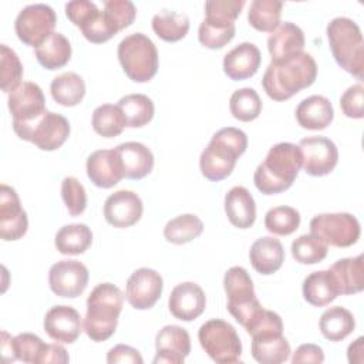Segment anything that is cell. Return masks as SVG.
<instances>
[{"mask_svg":"<svg viewBox=\"0 0 364 364\" xmlns=\"http://www.w3.org/2000/svg\"><path fill=\"white\" fill-rule=\"evenodd\" d=\"M323 361H324V353H323L321 347H318L317 344H311V343L299 346L291 357L293 364H299V363L320 364Z\"/></svg>","mask_w":364,"mask_h":364,"instance_id":"obj_52","label":"cell"},{"mask_svg":"<svg viewBox=\"0 0 364 364\" xmlns=\"http://www.w3.org/2000/svg\"><path fill=\"white\" fill-rule=\"evenodd\" d=\"M252 357L260 364H280L289 360L291 348L283 333L267 331L252 336Z\"/></svg>","mask_w":364,"mask_h":364,"instance_id":"obj_25","label":"cell"},{"mask_svg":"<svg viewBox=\"0 0 364 364\" xmlns=\"http://www.w3.org/2000/svg\"><path fill=\"white\" fill-rule=\"evenodd\" d=\"M155 348L154 364H182L191 353L189 333L175 324L165 326L155 337Z\"/></svg>","mask_w":364,"mask_h":364,"instance_id":"obj_18","label":"cell"},{"mask_svg":"<svg viewBox=\"0 0 364 364\" xmlns=\"http://www.w3.org/2000/svg\"><path fill=\"white\" fill-rule=\"evenodd\" d=\"M246 148L247 136L242 129L235 127L219 129L200 154L199 168L202 175L213 182L226 179Z\"/></svg>","mask_w":364,"mask_h":364,"instance_id":"obj_3","label":"cell"},{"mask_svg":"<svg viewBox=\"0 0 364 364\" xmlns=\"http://www.w3.org/2000/svg\"><path fill=\"white\" fill-rule=\"evenodd\" d=\"M124 294L112 283L97 284L87 299L84 331L92 341L108 340L117 328Z\"/></svg>","mask_w":364,"mask_h":364,"instance_id":"obj_4","label":"cell"},{"mask_svg":"<svg viewBox=\"0 0 364 364\" xmlns=\"http://www.w3.org/2000/svg\"><path fill=\"white\" fill-rule=\"evenodd\" d=\"M50 92L57 104L63 107H75L85 95V82L77 73H63L53 78Z\"/></svg>","mask_w":364,"mask_h":364,"instance_id":"obj_33","label":"cell"},{"mask_svg":"<svg viewBox=\"0 0 364 364\" xmlns=\"http://www.w3.org/2000/svg\"><path fill=\"white\" fill-rule=\"evenodd\" d=\"M118 60L125 75L135 82H148L158 71L159 57L154 41L144 33H132L118 44Z\"/></svg>","mask_w":364,"mask_h":364,"instance_id":"obj_6","label":"cell"},{"mask_svg":"<svg viewBox=\"0 0 364 364\" xmlns=\"http://www.w3.org/2000/svg\"><path fill=\"white\" fill-rule=\"evenodd\" d=\"M107 363L108 364H117V363L142 364L144 358L141 357V354L136 348H134L131 346H127V344H117L108 351Z\"/></svg>","mask_w":364,"mask_h":364,"instance_id":"obj_51","label":"cell"},{"mask_svg":"<svg viewBox=\"0 0 364 364\" xmlns=\"http://www.w3.org/2000/svg\"><path fill=\"white\" fill-rule=\"evenodd\" d=\"M91 125L98 135L104 138H114L124 131L127 121L118 105L102 104L94 109Z\"/></svg>","mask_w":364,"mask_h":364,"instance_id":"obj_38","label":"cell"},{"mask_svg":"<svg viewBox=\"0 0 364 364\" xmlns=\"http://www.w3.org/2000/svg\"><path fill=\"white\" fill-rule=\"evenodd\" d=\"M340 108L348 118L361 119L364 117V85L361 82L348 87L340 97Z\"/></svg>","mask_w":364,"mask_h":364,"instance_id":"obj_49","label":"cell"},{"mask_svg":"<svg viewBox=\"0 0 364 364\" xmlns=\"http://www.w3.org/2000/svg\"><path fill=\"white\" fill-rule=\"evenodd\" d=\"M189 17L183 13L162 10L152 17V30L164 41L176 43L189 31Z\"/></svg>","mask_w":364,"mask_h":364,"instance_id":"obj_35","label":"cell"},{"mask_svg":"<svg viewBox=\"0 0 364 364\" xmlns=\"http://www.w3.org/2000/svg\"><path fill=\"white\" fill-rule=\"evenodd\" d=\"M203 232V222L192 213L179 215L171 219L164 228V236L173 245H185L192 242Z\"/></svg>","mask_w":364,"mask_h":364,"instance_id":"obj_39","label":"cell"},{"mask_svg":"<svg viewBox=\"0 0 364 364\" xmlns=\"http://www.w3.org/2000/svg\"><path fill=\"white\" fill-rule=\"evenodd\" d=\"M363 343H364V338L363 337H358L354 343H351L348 346V350H347V357H348V361L350 363H354V364H361L364 361V347H363Z\"/></svg>","mask_w":364,"mask_h":364,"instance_id":"obj_54","label":"cell"},{"mask_svg":"<svg viewBox=\"0 0 364 364\" xmlns=\"http://www.w3.org/2000/svg\"><path fill=\"white\" fill-rule=\"evenodd\" d=\"M28 228L26 210L21 208L17 192L3 183L0 186V236L4 242L21 239Z\"/></svg>","mask_w":364,"mask_h":364,"instance_id":"obj_16","label":"cell"},{"mask_svg":"<svg viewBox=\"0 0 364 364\" xmlns=\"http://www.w3.org/2000/svg\"><path fill=\"white\" fill-rule=\"evenodd\" d=\"M229 109L233 118L242 122H250L260 115L262 100L253 88L245 87V88L236 90L230 95Z\"/></svg>","mask_w":364,"mask_h":364,"instance_id":"obj_42","label":"cell"},{"mask_svg":"<svg viewBox=\"0 0 364 364\" xmlns=\"http://www.w3.org/2000/svg\"><path fill=\"white\" fill-rule=\"evenodd\" d=\"M223 287L228 296V311L247 330L263 311L262 304L256 299L252 277L246 269L233 266L225 273Z\"/></svg>","mask_w":364,"mask_h":364,"instance_id":"obj_7","label":"cell"},{"mask_svg":"<svg viewBox=\"0 0 364 364\" xmlns=\"http://www.w3.org/2000/svg\"><path fill=\"white\" fill-rule=\"evenodd\" d=\"M310 232L330 246L350 247L357 243L361 228L357 218L351 213H320L310 220Z\"/></svg>","mask_w":364,"mask_h":364,"instance_id":"obj_10","label":"cell"},{"mask_svg":"<svg viewBox=\"0 0 364 364\" xmlns=\"http://www.w3.org/2000/svg\"><path fill=\"white\" fill-rule=\"evenodd\" d=\"M235 33H236L235 26L228 28H216L209 26L205 20H202L198 30V38L203 47L210 50H218L225 47L228 43H230L232 38L235 37Z\"/></svg>","mask_w":364,"mask_h":364,"instance_id":"obj_47","label":"cell"},{"mask_svg":"<svg viewBox=\"0 0 364 364\" xmlns=\"http://www.w3.org/2000/svg\"><path fill=\"white\" fill-rule=\"evenodd\" d=\"M266 229L277 236H289L300 226V213L291 206H276L267 210L264 216Z\"/></svg>","mask_w":364,"mask_h":364,"instance_id":"obj_43","label":"cell"},{"mask_svg":"<svg viewBox=\"0 0 364 364\" xmlns=\"http://www.w3.org/2000/svg\"><path fill=\"white\" fill-rule=\"evenodd\" d=\"M43 327L50 338L63 344L74 343L82 331L80 313L64 304L54 306L46 313Z\"/></svg>","mask_w":364,"mask_h":364,"instance_id":"obj_19","label":"cell"},{"mask_svg":"<svg viewBox=\"0 0 364 364\" xmlns=\"http://www.w3.org/2000/svg\"><path fill=\"white\" fill-rule=\"evenodd\" d=\"M225 213L229 222L239 229L253 226L256 220V203L245 186H233L225 195Z\"/></svg>","mask_w":364,"mask_h":364,"instance_id":"obj_28","label":"cell"},{"mask_svg":"<svg viewBox=\"0 0 364 364\" xmlns=\"http://www.w3.org/2000/svg\"><path fill=\"white\" fill-rule=\"evenodd\" d=\"M283 3L279 0H253L249 7V24L262 33H272L280 24Z\"/></svg>","mask_w":364,"mask_h":364,"instance_id":"obj_36","label":"cell"},{"mask_svg":"<svg viewBox=\"0 0 364 364\" xmlns=\"http://www.w3.org/2000/svg\"><path fill=\"white\" fill-rule=\"evenodd\" d=\"M260 50L249 41L237 44L223 57V73L233 81L253 77L260 67Z\"/></svg>","mask_w":364,"mask_h":364,"instance_id":"obj_23","label":"cell"},{"mask_svg":"<svg viewBox=\"0 0 364 364\" xmlns=\"http://www.w3.org/2000/svg\"><path fill=\"white\" fill-rule=\"evenodd\" d=\"M115 151L121 159L125 178L142 179L152 172L154 155L144 144L129 141L115 146Z\"/></svg>","mask_w":364,"mask_h":364,"instance_id":"obj_24","label":"cell"},{"mask_svg":"<svg viewBox=\"0 0 364 364\" xmlns=\"http://www.w3.org/2000/svg\"><path fill=\"white\" fill-rule=\"evenodd\" d=\"M318 327L324 338L336 343L344 340L354 331L355 320L353 313L346 307L333 306L321 314Z\"/></svg>","mask_w":364,"mask_h":364,"instance_id":"obj_32","label":"cell"},{"mask_svg":"<svg viewBox=\"0 0 364 364\" xmlns=\"http://www.w3.org/2000/svg\"><path fill=\"white\" fill-rule=\"evenodd\" d=\"M55 23V11L48 4L37 3L20 10L14 21V30L23 44L37 48L54 33Z\"/></svg>","mask_w":364,"mask_h":364,"instance_id":"obj_11","label":"cell"},{"mask_svg":"<svg viewBox=\"0 0 364 364\" xmlns=\"http://www.w3.org/2000/svg\"><path fill=\"white\" fill-rule=\"evenodd\" d=\"M162 276L149 267L136 269L127 280L125 299L136 310H148L156 304L162 294Z\"/></svg>","mask_w":364,"mask_h":364,"instance_id":"obj_15","label":"cell"},{"mask_svg":"<svg viewBox=\"0 0 364 364\" xmlns=\"http://www.w3.org/2000/svg\"><path fill=\"white\" fill-rule=\"evenodd\" d=\"M70 361V357H68V353L67 350L60 346V344H46L40 358H38V364H48V363H53V364H65Z\"/></svg>","mask_w":364,"mask_h":364,"instance_id":"obj_53","label":"cell"},{"mask_svg":"<svg viewBox=\"0 0 364 364\" xmlns=\"http://www.w3.org/2000/svg\"><path fill=\"white\" fill-rule=\"evenodd\" d=\"M21 77H23V64H21L18 55L9 46L1 44L0 46L1 90L4 92L10 94L14 88H17L21 84Z\"/></svg>","mask_w":364,"mask_h":364,"instance_id":"obj_44","label":"cell"},{"mask_svg":"<svg viewBox=\"0 0 364 364\" xmlns=\"http://www.w3.org/2000/svg\"><path fill=\"white\" fill-rule=\"evenodd\" d=\"M1 354L6 363H11L17 360L13 348V337H10L6 331H1Z\"/></svg>","mask_w":364,"mask_h":364,"instance_id":"obj_55","label":"cell"},{"mask_svg":"<svg viewBox=\"0 0 364 364\" xmlns=\"http://www.w3.org/2000/svg\"><path fill=\"white\" fill-rule=\"evenodd\" d=\"M144 205L138 193L127 189L111 193L104 203L105 220L119 229L134 226L142 216Z\"/></svg>","mask_w":364,"mask_h":364,"instance_id":"obj_17","label":"cell"},{"mask_svg":"<svg viewBox=\"0 0 364 364\" xmlns=\"http://www.w3.org/2000/svg\"><path fill=\"white\" fill-rule=\"evenodd\" d=\"M249 259L253 269L260 274L276 273L284 262V249L279 239L272 236L259 237L249 250Z\"/></svg>","mask_w":364,"mask_h":364,"instance_id":"obj_27","label":"cell"},{"mask_svg":"<svg viewBox=\"0 0 364 364\" xmlns=\"http://www.w3.org/2000/svg\"><path fill=\"white\" fill-rule=\"evenodd\" d=\"M168 307L175 318L182 321H192L205 311V291L199 284L193 282L179 283L171 291Z\"/></svg>","mask_w":364,"mask_h":364,"instance_id":"obj_20","label":"cell"},{"mask_svg":"<svg viewBox=\"0 0 364 364\" xmlns=\"http://www.w3.org/2000/svg\"><path fill=\"white\" fill-rule=\"evenodd\" d=\"M7 104L13 117V129L30 125L47 112L43 90L31 81H24L14 88L9 94Z\"/></svg>","mask_w":364,"mask_h":364,"instance_id":"obj_12","label":"cell"},{"mask_svg":"<svg viewBox=\"0 0 364 364\" xmlns=\"http://www.w3.org/2000/svg\"><path fill=\"white\" fill-rule=\"evenodd\" d=\"M127 121L129 128H141L146 125L155 114L154 102L144 94H128L122 97L117 104Z\"/></svg>","mask_w":364,"mask_h":364,"instance_id":"obj_37","label":"cell"},{"mask_svg":"<svg viewBox=\"0 0 364 364\" xmlns=\"http://www.w3.org/2000/svg\"><path fill=\"white\" fill-rule=\"evenodd\" d=\"M17 136L34 144L41 151L58 149L70 135V122L57 112L47 111L33 124L14 128Z\"/></svg>","mask_w":364,"mask_h":364,"instance_id":"obj_9","label":"cell"},{"mask_svg":"<svg viewBox=\"0 0 364 364\" xmlns=\"http://www.w3.org/2000/svg\"><path fill=\"white\" fill-rule=\"evenodd\" d=\"M36 57L46 70L63 68L71 58V44L64 34L54 31L36 48Z\"/></svg>","mask_w":364,"mask_h":364,"instance_id":"obj_31","label":"cell"},{"mask_svg":"<svg viewBox=\"0 0 364 364\" xmlns=\"http://www.w3.org/2000/svg\"><path fill=\"white\" fill-rule=\"evenodd\" d=\"M198 340L203 351L219 364L240 361L242 341L235 327L225 320L212 318L205 321L199 331Z\"/></svg>","mask_w":364,"mask_h":364,"instance_id":"obj_8","label":"cell"},{"mask_svg":"<svg viewBox=\"0 0 364 364\" xmlns=\"http://www.w3.org/2000/svg\"><path fill=\"white\" fill-rule=\"evenodd\" d=\"M87 176L90 181L102 189L115 186L124 176L121 159L114 149H98L94 151L85 164Z\"/></svg>","mask_w":364,"mask_h":364,"instance_id":"obj_21","label":"cell"},{"mask_svg":"<svg viewBox=\"0 0 364 364\" xmlns=\"http://www.w3.org/2000/svg\"><path fill=\"white\" fill-rule=\"evenodd\" d=\"M301 291L304 300L314 307L327 306L340 294L328 270H317L310 273L303 282Z\"/></svg>","mask_w":364,"mask_h":364,"instance_id":"obj_30","label":"cell"},{"mask_svg":"<svg viewBox=\"0 0 364 364\" xmlns=\"http://www.w3.org/2000/svg\"><path fill=\"white\" fill-rule=\"evenodd\" d=\"M88 269L78 260L64 259L54 263L48 272L50 290L64 299H75L88 284Z\"/></svg>","mask_w":364,"mask_h":364,"instance_id":"obj_13","label":"cell"},{"mask_svg":"<svg viewBox=\"0 0 364 364\" xmlns=\"http://www.w3.org/2000/svg\"><path fill=\"white\" fill-rule=\"evenodd\" d=\"M327 38L336 63L357 80H363L364 41L358 24L348 17H336L327 24Z\"/></svg>","mask_w":364,"mask_h":364,"instance_id":"obj_5","label":"cell"},{"mask_svg":"<svg viewBox=\"0 0 364 364\" xmlns=\"http://www.w3.org/2000/svg\"><path fill=\"white\" fill-rule=\"evenodd\" d=\"M333 118V105L324 95H310L300 101L296 108V119L304 129L321 131L331 124Z\"/></svg>","mask_w":364,"mask_h":364,"instance_id":"obj_26","label":"cell"},{"mask_svg":"<svg viewBox=\"0 0 364 364\" xmlns=\"http://www.w3.org/2000/svg\"><path fill=\"white\" fill-rule=\"evenodd\" d=\"M61 198L71 216H80L87 208V193L82 183L74 178L67 176L61 182Z\"/></svg>","mask_w":364,"mask_h":364,"instance_id":"obj_45","label":"cell"},{"mask_svg":"<svg viewBox=\"0 0 364 364\" xmlns=\"http://www.w3.org/2000/svg\"><path fill=\"white\" fill-rule=\"evenodd\" d=\"M98 13L100 10L97 4L88 0H74L65 4V16L80 30L90 24L98 16Z\"/></svg>","mask_w":364,"mask_h":364,"instance_id":"obj_50","label":"cell"},{"mask_svg":"<svg viewBox=\"0 0 364 364\" xmlns=\"http://www.w3.org/2000/svg\"><path fill=\"white\" fill-rule=\"evenodd\" d=\"M104 11L115 23L119 31L129 27L136 17V9L129 0H105Z\"/></svg>","mask_w":364,"mask_h":364,"instance_id":"obj_48","label":"cell"},{"mask_svg":"<svg viewBox=\"0 0 364 364\" xmlns=\"http://www.w3.org/2000/svg\"><path fill=\"white\" fill-rule=\"evenodd\" d=\"M303 156L299 145L279 142L273 145L264 161L255 171L253 182L264 195H276L287 191L299 175Z\"/></svg>","mask_w":364,"mask_h":364,"instance_id":"obj_2","label":"cell"},{"mask_svg":"<svg viewBox=\"0 0 364 364\" xmlns=\"http://www.w3.org/2000/svg\"><path fill=\"white\" fill-rule=\"evenodd\" d=\"M317 78V64L311 54L300 53L283 63H270L263 74L262 85L273 101H286L309 88Z\"/></svg>","mask_w":364,"mask_h":364,"instance_id":"obj_1","label":"cell"},{"mask_svg":"<svg viewBox=\"0 0 364 364\" xmlns=\"http://www.w3.org/2000/svg\"><path fill=\"white\" fill-rule=\"evenodd\" d=\"M243 6L245 0H209L205 3L206 17L203 20L216 28L232 27Z\"/></svg>","mask_w":364,"mask_h":364,"instance_id":"obj_40","label":"cell"},{"mask_svg":"<svg viewBox=\"0 0 364 364\" xmlns=\"http://www.w3.org/2000/svg\"><path fill=\"white\" fill-rule=\"evenodd\" d=\"M303 169L310 176L328 175L338 162L336 144L326 136H307L299 142Z\"/></svg>","mask_w":364,"mask_h":364,"instance_id":"obj_14","label":"cell"},{"mask_svg":"<svg viewBox=\"0 0 364 364\" xmlns=\"http://www.w3.org/2000/svg\"><path fill=\"white\" fill-rule=\"evenodd\" d=\"M92 243V232L84 223H71L63 226L54 239L55 249L61 255H82Z\"/></svg>","mask_w":364,"mask_h":364,"instance_id":"obj_34","label":"cell"},{"mask_svg":"<svg viewBox=\"0 0 364 364\" xmlns=\"http://www.w3.org/2000/svg\"><path fill=\"white\" fill-rule=\"evenodd\" d=\"M363 255L344 257L333 263L328 269L340 294H355L364 289V262Z\"/></svg>","mask_w":364,"mask_h":364,"instance_id":"obj_29","label":"cell"},{"mask_svg":"<svg viewBox=\"0 0 364 364\" xmlns=\"http://www.w3.org/2000/svg\"><path fill=\"white\" fill-rule=\"evenodd\" d=\"M304 43V33L297 24L291 21L279 24L267 38V50L272 63H283L303 53Z\"/></svg>","mask_w":364,"mask_h":364,"instance_id":"obj_22","label":"cell"},{"mask_svg":"<svg viewBox=\"0 0 364 364\" xmlns=\"http://www.w3.org/2000/svg\"><path fill=\"white\" fill-rule=\"evenodd\" d=\"M328 245L314 233L301 235L291 243V256L301 264H316L326 259Z\"/></svg>","mask_w":364,"mask_h":364,"instance_id":"obj_41","label":"cell"},{"mask_svg":"<svg viewBox=\"0 0 364 364\" xmlns=\"http://www.w3.org/2000/svg\"><path fill=\"white\" fill-rule=\"evenodd\" d=\"M46 347V343L36 334L31 333H20L13 337V348L16 358L28 363L38 364V358Z\"/></svg>","mask_w":364,"mask_h":364,"instance_id":"obj_46","label":"cell"}]
</instances>
